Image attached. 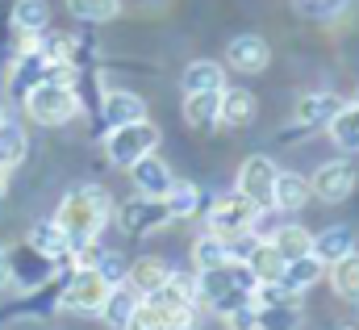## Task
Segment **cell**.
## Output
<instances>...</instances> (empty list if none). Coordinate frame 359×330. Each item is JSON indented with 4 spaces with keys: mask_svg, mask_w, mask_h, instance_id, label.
<instances>
[{
    "mask_svg": "<svg viewBox=\"0 0 359 330\" xmlns=\"http://www.w3.org/2000/svg\"><path fill=\"white\" fill-rule=\"evenodd\" d=\"M96 272L104 276V284H121V280H126V263H121V255H113V251H104V255H100Z\"/></svg>",
    "mask_w": 359,
    "mask_h": 330,
    "instance_id": "d590c367",
    "label": "cell"
},
{
    "mask_svg": "<svg viewBox=\"0 0 359 330\" xmlns=\"http://www.w3.org/2000/svg\"><path fill=\"white\" fill-rule=\"evenodd\" d=\"M255 213H259V205H255V201H247L243 192L217 197V201L209 205V235H217V239L247 235V230H251V222H255Z\"/></svg>",
    "mask_w": 359,
    "mask_h": 330,
    "instance_id": "8992f818",
    "label": "cell"
},
{
    "mask_svg": "<svg viewBox=\"0 0 359 330\" xmlns=\"http://www.w3.org/2000/svg\"><path fill=\"white\" fill-rule=\"evenodd\" d=\"M268 243L280 251V255H284V263H288V259H301V255H309V247H313V235H309L305 226H276Z\"/></svg>",
    "mask_w": 359,
    "mask_h": 330,
    "instance_id": "83f0119b",
    "label": "cell"
},
{
    "mask_svg": "<svg viewBox=\"0 0 359 330\" xmlns=\"http://www.w3.org/2000/svg\"><path fill=\"white\" fill-rule=\"evenodd\" d=\"M330 289L343 297V301H359V255H343L330 263Z\"/></svg>",
    "mask_w": 359,
    "mask_h": 330,
    "instance_id": "4316f807",
    "label": "cell"
},
{
    "mask_svg": "<svg viewBox=\"0 0 359 330\" xmlns=\"http://www.w3.org/2000/svg\"><path fill=\"white\" fill-rule=\"evenodd\" d=\"M13 284V255L0 247V289H8Z\"/></svg>",
    "mask_w": 359,
    "mask_h": 330,
    "instance_id": "74e56055",
    "label": "cell"
},
{
    "mask_svg": "<svg viewBox=\"0 0 359 330\" xmlns=\"http://www.w3.org/2000/svg\"><path fill=\"white\" fill-rule=\"evenodd\" d=\"M25 113L38 126H67L80 113V92L72 84H55V80H38L25 88Z\"/></svg>",
    "mask_w": 359,
    "mask_h": 330,
    "instance_id": "3957f363",
    "label": "cell"
},
{
    "mask_svg": "<svg viewBox=\"0 0 359 330\" xmlns=\"http://www.w3.org/2000/svg\"><path fill=\"white\" fill-rule=\"evenodd\" d=\"M297 4V13L301 17H313V21H330V17H339L351 0H292Z\"/></svg>",
    "mask_w": 359,
    "mask_h": 330,
    "instance_id": "836d02e7",
    "label": "cell"
},
{
    "mask_svg": "<svg viewBox=\"0 0 359 330\" xmlns=\"http://www.w3.org/2000/svg\"><path fill=\"white\" fill-rule=\"evenodd\" d=\"M196 326V305H176L168 310V330H192Z\"/></svg>",
    "mask_w": 359,
    "mask_h": 330,
    "instance_id": "8d00e7d4",
    "label": "cell"
},
{
    "mask_svg": "<svg viewBox=\"0 0 359 330\" xmlns=\"http://www.w3.org/2000/svg\"><path fill=\"white\" fill-rule=\"evenodd\" d=\"M25 247H29V255H38V259H46V263H63L67 251H72V243H67V235L59 230V222H38V226L29 230Z\"/></svg>",
    "mask_w": 359,
    "mask_h": 330,
    "instance_id": "5bb4252c",
    "label": "cell"
},
{
    "mask_svg": "<svg viewBox=\"0 0 359 330\" xmlns=\"http://www.w3.org/2000/svg\"><path fill=\"white\" fill-rule=\"evenodd\" d=\"M351 105H355V109H359V88H355V96H351Z\"/></svg>",
    "mask_w": 359,
    "mask_h": 330,
    "instance_id": "ab89813d",
    "label": "cell"
},
{
    "mask_svg": "<svg viewBox=\"0 0 359 330\" xmlns=\"http://www.w3.org/2000/svg\"><path fill=\"white\" fill-rule=\"evenodd\" d=\"M355 180H359L355 167L343 164V159H334V164H322L313 171L309 192H313L318 201H326V205H339V201H347V197L355 192Z\"/></svg>",
    "mask_w": 359,
    "mask_h": 330,
    "instance_id": "52a82bcc",
    "label": "cell"
},
{
    "mask_svg": "<svg viewBox=\"0 0 359 330\" xmlns=\"http://www.w3.org/2000/svg\"><path fill=\"white\" fill-rule=\"evenodd\" d=\"M4 192H8V171L0 167V201H4Z\"/></svg>",
    "mask_w": 359,
    "mask_h": 330,
    "instance_id": "f35d334b",
    "label": "cell"
},
{
    "mask_svg": "<svg viewBox=\"0 0 359 330\" xmlns=\"http://www.w3.org/2000/svg\"><path fill=\"white\" fill-rule=\"evenodd\" d=\"M276 171L280 167L271 164L268 155H251L247 164L238 167V192L247 201H255L259 209H271V184H276Z\"/></svg>",
    "mask_w": 359,
    "mask_h": 330,
    "instance_id": "9c48e42d",
    "label": "cell"
},
{
    "mask_svg": "<svg viewBox=\"0 0 359 330\" xmlns=\"http://www.w3.org/2000/svg\"><path fill=\"white\" fill-rule=\"evenodd\" d=\"M196 205H201V192H196V184H188V180H172V188L163 192V209H168V218H172V222L192 218V213H196Z\"/></svg>",
    "mask_w": 359,
    "mask_h": 330,
    "instance_id": "f546056e",
    "label": "cell"
},
{
    "mask_svg": "<svg viewBox=\"0 0 359 330\" xmlns=\"http://www.w3.org/2000/svg\"><path fill=\"white\" fill-rule=\"evenodd\" d=\"M355 251V235L347 230V226H330V230H322L318 239H313V247H309V255L318 259V263H334V259H343V255H351Z\"/></svg>",
    "mask_w": 359,
    "mask_h": 330,
    "instance_id": "d6986e66",
    "label": "cell"
},
{
    "mask_svg": "<svg viewBox=\"0 0 359 330\" xmlns=\"http://www.w3.org/2000/svg\"><path fill=\"white\" fill-rule=\"evenodd\" d=\"M226 88V72L213 59H196L184 67V92H222Z\"/></svg>",
    "mask_w": 359,
    "mask_h": 330,
    "instance_id": "7402d4cb",
    "label": "cell"
},
{
    "mask_svg": "<svg viewBox=\"0 0 359 330\" xmlns=\"http://www.w3.org/2000/svg\"><path fill=\"white\" fill-rule=\"evenodd\" d=\"M67 8L80 21H113L121 13V0H67Z\"/></svg>",
    "mask_w": 359,
    "mask_h": 330,
    "instance_id": "d6a6232c",
    "label": "cell"
},
{
    "mask_svg": "<svg viewBox=\"0 0 359 330\" xmlns=\"http://www.w3.org/2000/svg\"><path fill=\"white\" fill-rule=\"evenodd\" d=\"M247 268H251V276L264 284V280H280V272H284V255L271 247L268 239H259L255 247L247 251V259H243Z\"/></svg>",
    "mask_w": 359,
    "mask_h": 330,
    "instance_id": "603a6c76",
    "label": "cell"
},
{
    "mask_svg": "<svg viewBox=\"0 0 359 330\" xmlns=\"http://www.w3.org/2000/svg\"><path fill=\"white\" fill-rule=\"evenodd\" d=\"M259 326L255 330H297L301 326V297L297 301H276V305H255Z\"/></svg>",
    "mask_w": 359,
    "mask_h": 330,
    "instance_id": "f1b7e54d",
    "label": "cell"
},
{
    "mask_svg": "<svg viewBox=\"0 0 359 330\" xmlns=\"http://www.w3.org/2000/svg\"><path fill=\"white\" fill-rule=\"evenodd\" d=\"M322 272H326V263H318L313 255H301V259H288V263H284L280 284H284L288 293H305V289H313V284L322 280Z\"/></svg>",
    "mask_w": 359,
    "mask_h": 330,
    "instance_id": "44dd1931",
    "label": "cell"
},
{
    "mask_svg": "<svg viewBox=\"0 0 359 330\" xmlns=\"http://www.w3.org/2000/svg\"><path fill=\"white\" fill-rule=\"evenodd\" d=\"M255 96L247 88H222V105H217V121L230 126V130H243L255 121Z\"/></svg>",
    "mask_w": 359,
    "mask_h": 330,
    "instance_id": "2e32d148",
    "label": "cell"
},
{
    "mask_svg": "<svg viewBox=\"0 0 359 330\" xmlns=\"http://www.w3.org/2000/svg\"><path fill=\"white\" fill-rule=\"evenodd\" d=\"M355 305H359V301H355Z\"/></svg>",
    "mask_w": 359,
    "mask_h": 330,
    "instance_id": "7bdbcfd3",
    "label": "cell"
},
{
    "mask_svg": "<svg viewBox=\"0 0 359 330\" xmlns=\"http://www.w3.org/2000/svg\"><path fill=\"white\" fill-rule=\"evenodd\" d=\"M25 151H29V138H25V130L17 126V121H0V167L4 171H13V167H21L25 159Z\"/></svg>",
    "mask_w": 359,
    "mask_h": 330,
    "instance_id": "484cf974",
    "label": "cell"
},
{
    "mask_svg": "<svg viewBox=\"0 0 359 330\" xmlns=\"http://www.w3.org/2000/svg\"><path fill=\"white\" fill-rule=\"evenodd\" d=\"M172 218H168V209H163V201H155V197H134V201H126L121 209H117V226L126 230V235H151V230H159V226H168Z\"/></svg>",
    "mask_w": 359,
    "mask_h": 330,
    "instance_id": "ba28073f",
    "label": "cell"
},
{
    "mask_svg": "<svg viewBox=\"0 0 359 330\" xmlns=\"http://www.w3.org/2000/svg\"><path fill=\"white\" fill-rule=\"evenodd\" d=\"M109 213H113L109 192H104V188H96V184H84V188H76V192H67V197H63V205H59L55 222H59V230L67 235V243L76 247V243H88V239H96V235L104 230Z\"/></svg>",
    "mask_w": 359,
    "mask_h": 330,
    "instance_id": "6da1fadb",
    "label": "cell"
},
{
    "mask_svg": "<svg viewBox=\"0 0 359 330\" xmlns=\"http://www.w3.org/2000/svg\"><path fill=\"white\" fill-rule=\"evenodd\" d=\"M217 105H222V92H184V121L192 130H209L217 126Z\"/></svg>",
    "mask_w": 359,
    "mask_h": 330,
    "instance_id": "ffe728a7",
    "label": "cell"
},
{
    "mask_svg": "<svg viewBox=\"0 0 359 330\" xmlns=\"http://www.w3.org/2000/svg\"><path fill=\"white\" fill-rule=\"evenodd\" d=\"M255 284H259V280L251 276V268H247L243 259H226L222 268L201 272V280H196V301H205V305L217 310V314H230L234 305H247V301H251Z\"/></svg>",
    "mask_w": 359,
    "mask_h": 330,
    "instance_id": "7a4b0ae2",
    "label": "cell"
},
{
    "mask_svg": "<svg viewBox=\"0 0 359 330\" xmlns=\"http://www.w3.org/2000/svg\"><path fill=\"white\" fill-rule=\"evenodd\" d=\"M326 130H330V138H334V147H339V151H359V109L351 105V100L330 117V126H326Z\"/></svg>",
    "mask_w": 359,
    "mask_h": 330,
    "instance_id": "d4e9b609",
    "label": "cell"
},
{
    "mask_svg": "<svg viewBox=\"0 0 359 330\" xmlns=\"http://www.w3.org/2000/svg\"><path fill=\"white\" fill-rule=\"evenodd\" d=\"M309 180L305 176H297V171H276V184H271V209H284V213H292V209H305L309 205Z\"/></svg>",
    "mask_w": 359,
    "mask_h": 330,
    "instance_id": "e0dca14e",
    "label": "cell"
},
{
    "mask_svg": "<svg viewBox=\"0 0 359 330\" xmlns=\"http://www.w3.org/2000/svg\"><path fill=\"white\" fill-rule=\"evenodd\" d=\"M339 330H359V326H339Z\"/></svg>",
    "mask_w": 359,
    "mask_h": 330,
    "instance_id": "60d3db41",
    "label": "cell"
},
{
    "mask_svg": "<svg viewBox=\"0 0 359 330\" xmlns=\"http://www.w3.org/2000/svg\"><path fill=\"white\" fill-rule=\"evenodd\" d=\"M100 117L109 121V130H113V126L142 121V117H147V100H142L138 92H126V88H117V92H104V100H100Z\"/></svg>",
    "mask_w": 359,
    "mask_h": 330,
    "instance_id": "4fadbf2b",
    "label": "cell"
},
{
    "mask_svg": "<svg viewBox=\"0 0 359 330\" xmlns=\"http://www.w3.org/2000/svg\"><path fill=\"white\" fill-rule=\"evenodd\" d=\"M104 293H109V284H104V276L96 268H76L63 280V289H59V310H67V314H96Z\"/></svg>",
    "mask_w": 359,
    "mask_h": 330,
    "instance_id": "5b68a950",
    "label": "cell"
},
{
    "mask_svg": "<svg viewBox=\"0 0 359 330\" xmlns=\"http://www.w3.org/2000/svg\"><path fill=\"white\" fill-rule=\"evenodd\" d=\"M168 276H172V268H168L163 259H155V255H147V259H134V263L126 268V284H130L138 297H151V293H159V289L168 284Z\"/></svg>",
    "mask_w": 359,
    "mask_h": 330,
    "instance_id": "9a60e30c",
    "label": "cell"
},
{
    "mask_svg": "<svg viewBox=\"0 0 359 330\" xmlns=\"http://www.w3.org/2000/svg\"><path fill=\"white\" fill-rule=\"evenodd\" d=\"M159 147V126L155 121H130V126H113L109 138H104V155L113 167H130L138 164L142 155H151Z\"/></svg>",
    "mask_w": 359,
    "mask_h": 330,
    "instance_id": "277c9868",
    "label": "cell"
},
{
    "mask_svg": "<svg viewBox=\"0 0 359 330\" xmlns=\"http://www.w3.org/2000/svg\"><path fill=\"white\" fill-rule=\"evenodd\" d=\"M226 259H230V247H226V239H217V235H201V239H196V247H192V263H196V272L222 268Z\"/></svg>",
    "mask_w": 359,
    "mask_h": 330,
    "instance_id": "4dcf8cb0",
    "label": "cell"
},
{
    "mask_svg": "<svg viewBox=\"0 0 359 330\" xmlns=\"http://www.w3.org/2000/svg\"><path fill=\"white\" fill-rule=\"evenodd\" d=\"M126 330H168V310L159 301H151V297H138Z\"/></svg>",
    "mask_w": 359,
    "mask_h": 330,
    "instance_id": "1f68e13d",
    "label": "cell"
},
{
    "mask_svg": "<svg viewBox=\"0 0 359 330\" xmlns=\"http://www.w3.org/2000/svg\"><path fill=\"white\" fill-rule=\"evenodd\" d=\"M46 25H50L46 0H13V29L17 34H42Z\"/></svg>",
    "mask_w": 359,
    "mask_h": 330,
    "instance_id": "cb8c5ba5",
    "label": "cell"
},
{
    "mask_svg": "<svg viewBox=\"0 0 359 330\" xmlns=\"http://www.w3.org/2000/svg\"><path fill=\"white\" fill-rule=\"evenodd\" d=\"M134 305H138V293L121 280V284H109V293H104V301H100V318H104V326L113 330H126V322H130V314H134Z\"/></svg>",
    "mask_w": 359,
    "mask_h": 330,
    "instance_id": "ac0fdd59",
    "label": "cell"
},
{
    "mask_svg": "<svg viewBox=\"0 0 359 330\" xmlns=\"http://www.w3.org/2000/svg\"><path fill=\"white\" fill-rule=\"evenodd\" d=\"M0 121H4V105H0Z\"/></svg>",
    "mask_w": 359,
    "mask_h": 330,
    "instance_id": "b9f144b4",
    "label": "cell"
},
{
    "mask_svg": "<svg viewBox=\"0 0 359 330\" xmlns=\"http://www.w3.org/2000/svg\"><path fill=\"white\" fill-rule=\"evenodd\" d=\"M226 63H230L234 72H243V76H259V72L271 63L268 38H264V34H238V38H230Z\"/></svg>",
    "mask_w": 359,
    "mask_h": 330,
    "instance_id": "30bf717a",
    "label": "cell"
},
{
    "mask_svg": "<svg viewBox=\"0 0 359 330\" xmlns=\"http://www.w3.org/2000/svg\"><path fill=\"white\" fill-rule=\"evenodd\" d=\"M226 318V326L230 330H255L259 326V310H255V301H247V305H234L230 314H222Z\"/></svg>",
    "mask_w": 359,
    "mask_h": 330,
    "instance_id": "e575fe53",
    "label": "cell"
},
{
    "mask_svg": "<svg viewBox=\"0 0 359 330\" xmlns=\"http://www.w3.org/2000/svg\"><path fill=\"white\" fill-rule=\"evenodd\" d=\"M347 100L343 96H334V92H309V96H301L297 100V126L301 130H318V126H330V117L343 109Z\"/></svg>",
    "mask_w": 359,
    "mask_h": 330,
    "instance_id": "7c38bea8",
    "label": "cell"
},
{
    "mask_svg": "<svg viewBox=\"0 0 359 330\" xmlns=\"http://www.w3.org/2000/svg\"><path fill=\"white\" fill-rule=\"evenodd\" d=\"M130 176H134V188H138V197H155V201H163V192L172 188V167L163 164L155 151L151 155H142L138 164H130Z\"/></svg>",
    "mask_w": 359,
    "mask_h": 330,
    "instance_id": "8fae6325",
    "label": "cell"
}]
</instances>
